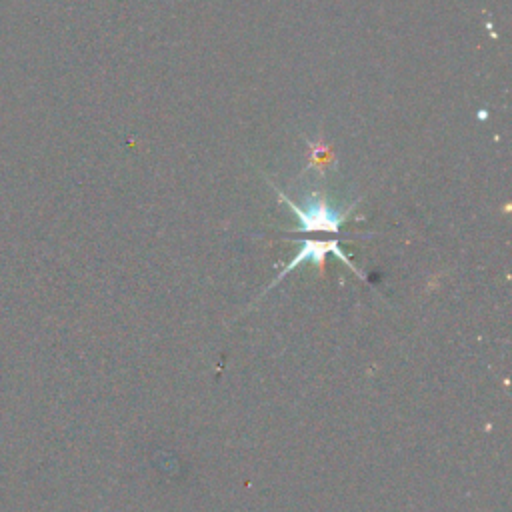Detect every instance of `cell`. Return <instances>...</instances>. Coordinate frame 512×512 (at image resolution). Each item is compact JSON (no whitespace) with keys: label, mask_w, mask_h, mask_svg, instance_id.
Returning <instances> with one entry per match:
<instances>
[{"label":"cell","mask_w":512,"mask_h":512,"mask_svg":"<svg viewBox=\"0 0 512 512\" xmlns=\"http://www.w3.org/2000/svg\"><path fill=\"white\" fill-rule=\"evenodd\" d=\"M278 196L296 214L298 218L296 232H338L342 222L348 218V214H352V208H354V206H348L346 210L340 212L328 204V198L324 194H312L302 204H296L294 200H290L282 190H278Z\"/></svg>","instance_id":"1"},{"label":"cell","mask_w":512,"mask_h":512,"mask_svg":"<svg viewBox=\"0 0 512 512\" xmlns=\"http://www.w3.org/2000/svg\"><path fill=\"white\" fill-rule=\"evenodd\" d=\"M326 252H332V254H336L352 272H356L360 278H364L358 270H356V266L344 256V252L340 250V244H338V240H304V242H300V250H298V254L292 258V262L290 264H286L284 266V270L276 276V280L268 286V288H272L276 282H280L290 270H294L296 266H300L302 262H312L314 266H318V268H322V264H324V256H326ZM266 288V290H268Z\"/></svg>","instance_id":"2"},{"label":"cell","mask_w":512,"mask_h":512,"mask_svg":"<svg viewBox=\"0 0 512 512\" xmlns=\"http://www.w3.org/2000/svg\"><path fill=\"white\" fill-rule=\"evenodd\" d=\"M332 160H334V152L320 138L316 142H310V164L308 166H316V170L320 174H324V170L330 166Z\"/></svg>","instance_id":"3"}]
</instances>
